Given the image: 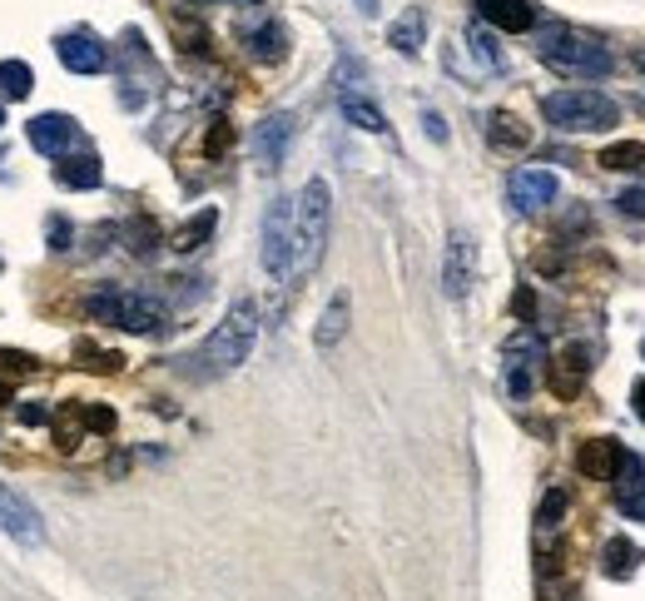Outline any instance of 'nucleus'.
<instances>
[{
	"instance_id": "7ed1b4c3",
	"label": "nucleus",
	"mask_w": 645,
	"mask_h": 601,
	"mask_svg": "<svg viewBox=\"0 0 645 601\" xmlns=\"http://www.w3.org/2000/svg\"><path fill=\"white\" fill-rule=\"evenodd\" d=\"M254 343H258V303L239 299L224 313V323H214V333L199 343L194 363H199V373H234L239 363H249Z\"/></svg>"
},
{
	"instance_id": "5701e85b",
	"label": "nucleus",
	"mask_w": 645,
	"mask_h": 601,
	"mask_svg": "<svg viewBox=\"0 0 645 601\" xmlns=\"http://www.w3.org/2000/svg\"><path fill=\"white\" fill-rule=\"evenodd\" d=\"M641 547L636 542H626V537H611L606 542V552H601V572L611 577V582H631L636 577V567H641Z\"/></svg>"
},
{
	"instance_id": "aec40b11",
	"label": "nucleus",
	"mask_w": 645,
	"mask_h": 601,
	"mask_svg": "<svg viewBox=\"0 0 645 601\" xmlns=\"http://www.w3.org/2000/svg\"><path fill=\"white\" fill-rule=\"evenodd\" d=\"M214 229H219V209H199V214H189V219L174 229L169 249H174V254H199V249L214 239Z\"/></svg>"
},
{
	"instance_id": "a211bd4d",
	"label": "nucleus",
	"mask_w": 645,
	"mask_h": 601,
	"mask_svg": "<svg viewBox=\"0 0 645 601\" xmlns=\"http://www.w3.org/2000/svg\"><path fill=\"white\" fill-rule=\"evenodd\" d=\"M348 313H353V299H348V294H333V299H328V308L318 313V328H313V348H318V353H333V348L343 343Z\"/></svg>"
},
{
	"instance_id": "412c9836",
	"label": "nucleus",
	"mask_w": 645,
	"mask_h": 601,
	"mask_svg": "<svg viewBox=\"0 0 645 601\" xmlns=\"http://www.w3.org/2000/svg\"><path fill=\"white\" fill-rule=\"evenodd\" d=\"M244 50L263 60V65H278L283 55H288V30L278 25V20H263L254 30H244Z\"/></svg>"
},
{
	"instance_id": "0eeeda50",
	"label": "nucleus",
	"mask_w": 645,
	"mask_h": 601,
	"mask_svg": "<svg viewBox=\"0 0 645 601\" xmlns=\"http://www.w3.org/2000/svg\"><path fill=\"white\" fill-rule=\"evenodd\" d=\"M263 274L288 284V259H293V199H273L268 214H263Z\"/></svg>"
},
{
	"instance_id": "9b49d317",
	"label": "nucleus",
	"mask_w": 645,
	"mask_h": 601,
	"mask_svg": "<svg viewBox=\"0 0 645 601\" xmlns=\"http://www.w3.org/2000/svg\"><path fill=\"white\" fill-rule=\"evenodd\" d=\"M507 194H512L516 214H541V209H551V199H556V174L541 169V164L516 169L512 179H507Z\"/></svg>"
},
{
	"instance_id": "49530a36",
	"label": "nucleus",
	"mask_w": 645,
	"mask_h": 601,
	"mask_svg": "<svg viewBox=\"0 0 645 601\" xmlns=\"http://www.w3.org/2000/svg\"><path fill=\"white\" fill-rule=\"evenodd\" d=\"M641 358H645V338H641Z\"/></svg>"
},
{
	"instance_id": "423d86ee",
	"label": "nucleus",
	"mask_w": 645,
	"mask_h": 601,
	"mask_svg": "<svg viewBox=\"0 0 645 601\" xmlns=\"http://www.w3.org/2000/svg\"><path fill=\"white\" fill-rule=\"evenodd\" d=\"M502 368H507V388H512L516 398H526L531 383H536V373L546 368V343H541V333L531 323H521L512 338L502 343Z\"/></svg>"
},
{
	"instance_id": "39448f33",
	"label": "nucleus",
	"mask_w": 645,
	"mask_h": 601,
	"mask_svg": "<svg viewBox=\"0 0 645 601\" xmlns=\"http://www.w3.org/2000/svg\"><path fill=\"white\" fill-rule=\"evenodd\" d=\"M85 313L95 323H115L125 333H159L169 318H164V303L149 299V294H129V289H100L85 299Z\"/></svg>"
},
{
	"instance_id": "393cba45",
	"label": "nucleus",
	"mask_w": 645,
	"mask_h": 601,
	"mask_svg": "<svg viewBox=\"0 0 645 601\" xmlns=\"http://www.w3.org/2000/svg\"><path fill=\"white\" fill-rule=\"evenodd\" d=\"M487 140H492L497 150H526V145H531V130H526L516 115H502V110H497V115L487 120Z\"/></svg>"
},
{
	"instance_id": "ddd939ff",
	"label": "nucleus",
	"mask_w": 645,
	"mask_h": 601,
	"mask_svg": "<svg viewBox=\"0 0 645 601\" xmlns=\"http://www.w3.org/2000/svg\"><path fill=\"white\" fill-rule=\"evenodd\" d=\"M55 55H60V65L75 70V75H100V70L110 65V50H105L95 35H60V40H55Z\"/></svg>"
},
{
	"instance_id": "f03ea898",
	"label": "nucleus",
	"mask_w": 645,
	"mask_h": 601,
	"mask_svg": "<svg viewBox=\"0 0 645 601\" xmlns=\"http://www.w3.org/2000/svg\"><path fill=\"white\" fill-rule=\"evenodd\" d=\"M536 55H541L556 75H571V80H601V75L616 70V60H611L606 45L576 35V30L561 25V20H551V25L536 30Z\"/></svg>"
},
{
	"instance_id": "c85d7f7f",
	"label": "nucleus",
	"mask_w": 645,
	"mask_h": 601,
	"mask_svg": "<svg viewBox=\"0 0 645 601\" xmlns=\"http://www.w3.org/2000/svg\"><path fill=\"white\" fill-rule=\"evenodd\" d=\"M566 507H571L566 487H551V492L541 497V507H536V522H541V532H556V527H561V517H566Z\"/></svg>"
},
{
	"instance_id": "6ab92c4d",
	"label": "nucleus",
	"mask_w": 645,
	"mask_h": 601,
	"mask_svg": "<svg viewBox=\"0 0 645 601\" xmlns=\"http://www.w3.org/2000/svg\"><path fill=\"white\" fill-rule=\"evenodd\" d=\"M422 40H427V10H422V5H407V10L387 25V45H392L397 55H417Z\"/></svg>"
},
{
	"instance_id": "6e6552de",
	"label": "nucleus",
	"mask_w": 645,
	"mask_h": 601,
	"mask_svg": "<svg viewBox=\"0 0 645 601\" xmlns=\"http://www.w3.org/2000/svg\"><path fill=\"white\" fill-rule=\"evenodd\" d=\"M477 284V244L467 229L447 234V254H442V294L447 299H467Z\"/></svg>"
},
{
	"instance_id": "7c9ffc66",
	"label": "nucleus",
	"mask_w": 645,
	"mask_h": 601,
	"mask_svg": "<svg viewBox=\"0 0 645 601\" xmlns=\"http://www.w3.org/2000/svg\"><path fill=\"white\" fill-rule=\"evenodd\" d=\"M154 244H159V229H154L149 219H139V224L129 229V254H139V259H149V254H154Z\"/></svg>"
},
{
	"instance_id": "72a5a7b5",
	"label": "nucleus",
	"mask_w": 645,
	"mask_h": 601,
	"mask_svg": "<svg viewBox=\"0 0 645 601\" xmlns=\"http://www.w3.org/2000/svg\"><path fill=\"white\" fill-rule=\"evenodd\" d=\"M80 423H85L90 433H110V428H115V413H110V408H80Z\"/></svg>"
},
{
	"instance_id": "a18cd8bd",
	"label": "nucleus",
	"mask_w": 645,
	"mask_h": 601,
	"mask_svg": "<svg viewBox=\"0 0 645 601\" xmlns=\"http://www.w3.org/2000/svg\"><path fill=\"white\" fill-rule=\"evenodd\" d=\"M0 130H5V110H0Z\"/></svg>"
},
{
	"instance_id": "f3484780",
	"label": "nucleus",
	"mask_w": 645,
	"mask_h": 601,
	"mask_svg": "<svg viewBox=\"0 0 645 601\" xmlns=\"http://www.w3.org/2000/svg\"><path fill=\"white\" fill-rule=\"evenodd\" d=\"M586 373H591V363H586V348H566L551 368H546V383H551V393H561V398H576L581 393V383H586Z\"/></svg>"
},
{
	"instance_id": "b1692460",
	"label": "nucleus",
	"mask_w": 645,
	"mask_h": 601,
	"mask_svg": "<svg viewBox=\"0 0 645 601\" xmlns=\"http://www.w3.org/2000/svg\"><path fill=\"white\" fill-rule=\"evenodd\" d=\"M338 110H343L348 125H358V130H368V135H387V115L368 100V95H343Z\"/></svg>"
},
{
	"instance_id": "f8f14e48",
	"label": "nucleus",
	"mask_w": 645,
	"mask_h": 601,
	"mask_svg": "<svg viewBox=\"0 0 645 601\" xmlns=\"http://www.w3.org/2000/svg\"><path fill=\"white\" fill-rule=\"evenodd\" d=\"M293 130H298V120H293L288 110H273L268 120H258L254 154H258L263 169H278V164H283V154H288V145H293Z\"/></svg>"
},
{
	"instance_id": "c756f323",
	"label": "nucleus",
	"mask_w": 645,
	"mask_h": 601,
	"mask_svg": "<svg viewBox=\"0 0 645 601\" xmlns=\"http://www.w3.org/2000/svg\"><path fill=\"white\" fill-rule=\"evenodd\" d=\"M40 368V358L35 353H20V348H0V373L5 378H30Z\"/></svg>"
},
{
	"instance_id": "9d476101",
	"label": "nucleus",
	"mask_w": 645,
	"mask_h": 601,
	"mask_svg": "<svg viewBox=\"0 0 645 601\" xmlns=\"http://www.w3.org/2000/svg\"><path fill=\"white\" fill-rule=\"evenodd\" d=\"M25 135H30V145H35V150L50 154V159H65V154L85 140V135H80V125H75L70 115H55V110H50V115H35V120L25 125Z\"/></svg>"
},
{
	"instance_id": "20e7f679",
	"label": "nucleus",
	"mask_w": 645,
	"mask_h": 601,
	"mask_svg": "<svg viewBox=\"0 0 645 601\" xmlns=\"http://www.w3.org/2000/svg\"><path fill=\"white\" fill-rule=\"evenodd\" d=\"M541 115H546V125H556V130H571V135H596V130H611V125H621V105L611 100V95H601V90H556V95H546L541 100Z\"/></svg>"
},
{
	"instance_id": "4c0bfd02",
	"label": "nucleus",
	"mask_w": 645,
	"mask_h": 601,
	"mask_svg": "<svg viewBox=\"0 0 645 601\" xmlns=\"http://www.w3.org/2000/svg\"><path fill=\"white\" fill-rule=\"evenodd\" d=\"M50 249H70V219H50Z\"/></svg>"
},
{
	"instance_id": "1a4fd4ad",
	"label": "nucleus",
	"mask_w": 645,
	"mask_h": 601,
	"mask_svg": "<svg viewBox=\"0 0 645 601\" xmlns=\"http://www.w3.org/2000/svg\"><path fill=\"white\" fill-rule=\"evenodd\" d=\"M0 532L15 537L20 547H40L45 542V522H40L35 502L25 492H15L10 482H0Z\"/></svg>"
},
{
	"instance_id": "e433bc0d",
	"label": "nucleus",
	"mask_w": 645,
	"mask_h": 601,
	"mask_svg": "<svg viewBox=\"0 0 645 601\" xmlns=\"http://www.w3.org/2000/svg\"><path fill=\"white\" fill-rule=\"evenodd\" d=\"M586 229H591V214L586 209H571L566 224H561V234H586Z\"/></svg>"
},
{
	"instance_id": "2eb2a0df",
	"label": "nucleus",
	"mask_w": 645,
	"mask_h": 601,
	"mask_svg": "<svg viewBox=\"0 0 645 601\" xmlns=\"http://www.w3.org/2000/svg\"><path fill=\"white\" fill-rule=\"evenodd\" d=\"M477 10H482V25H497L507 35L536 30V5L531 0H477Z\"/></svg>"
},
{
	"instance_id": "58836bf2",
	"label": "nucleus",
	"mask_w": 645,
	"mask_h": 601,
	"mask_svg": "<svg viewBox=\"0 0 645 601\" xmlns=\"http://www.w3.org/2000/svg\"><path fill=\"white\" fill-rule=\"evenodd\" d=\"M512 308H516V318H521V323H531V318H536V294H531V289H521Z\"/></svg>"
},
{
	"instance_id": "473e14b6",
	"label": "nucleus",
	"mask_w": 645,
	"mask_h": 601,
	"mask_svg": "<svg viewBox=\"0 0 645 601\" xmlns=\"http://www.w3.org/2000/svg\"><path fill=\"white\" fill-rule=\"evenodd\" d=\"M80 358H90L85 368H100V373H120V368H125V358H120V353H95L90 343H80Z\"/></svg>"
},
{
	"instance_id": "cd10ccee",
	"label": "nucleus",
	"mask_w": 645,
	"mask_h": 601,
	"mask_svg": "<svg viewBox=\"0 0 645 601\" xmlns=\"http://www.w3.org/2000/svg\"><path fill=\"white\" fill-rule=\"evenodd\" d=\"M601 169H645V145L641 140H616L601 150Z\"/></svg>"
},
{
	"instance_id": "a878e982",
	"label": "nucleus",
	"mask_w": 645,
	"mask_h": 601,
	"mask_svg": "<svg viewBox=\"0 0 645 601\" xmlns=\"http://www.w3.org/2000/svg\"><path fill=\"white\" fill-rule=\"evenodd\" d=\"M35 90V70L25 60H0V100H25Z\"/></svg>"
},
{
	"instance_id": "4468645a",
	"label": "nucleus",
	"mask_w": 645,
	"mask_h": 601,
	"mask_svg": "<svg viewBox=\"0 0 645 601\" xmlns=\"http://www.w3.org/2000/svg\"><path fill=\"white\" fill-rule=\"evenodd\" d=\"M621 457H626V448H621L616 438H586V443L576 448V467H581V477H591V482H611V477L621 472Z\"/></svg>"
},
{
	"instance_id": "dca6fc26",
	"label": "nucleus",
	"mask_w": 645,
	"mask_h": 601,
	"mask_svg": "<svg viewBox=\"0 0 645 601\" xmlns=\"http://www.w3.org/2000/svg\"><path fill=\"white\" fill-rule=\"evenodd\" d=\"M616 477H621V482H616V507H621L626 517L645 522V462L636 457V452H626Z\"/></svg>"
},
{
	"instance_id": "4be33fe9",
	"label": "nucleus",
	"mask_w": 645,
	"mask_h": 601,
	"mask_svg": "<svg viewBox=\"0 0 645 601\" xmlns=\"http://www.w3.org/2000/svg\"><path fill=\"white\" fill-rule=\"evenodd\" d=\"M55 179L65 189H100V179H105L100 154H65V159H55Z\"/></svg>"
},
{
	"instance_id": "ea45409f",
	"label": "nucleus",
	"mask_w": 645,
	"mask_h": 601,
	"mask_svg": "<svg viewBox=\"0 0 645 601\" xmlns=\"http://www.w3.org/2000/svg\"><path fill=\"white\" fill-rule=\"evenodd\" d=\"M422 125H427V135H432L437 145H447V125H442V115H437V110H427V115H422Z\"/></svg>"
},
{
	"instance_id": "79ce46f5",
	"label": "nucleus",
	"mask_w": 645,
	"mask_h": 601,
	"mask_svg": "<svg viewBox=\"0 0 645 601\" xmlns=\"http://www.w3.org/2000/svg\"><path fill=\"white\" fill-rule=\"evenodd\" d=\"M20 423H45V408H20Z\"/></svg>"
},
{
	"instance_id": "f704fd0d",
	"label": "nucleus",
	"mask_w": 645,
	"mask_h": 601,
	"mask_svg": "<svg viewBox=\"0 0 645 601\" xmlns=\"http://www.w3.org/2000/svg\"><path fill=\"white\" fill-rule=\"evenodd\" d=\"M616 209H621L626 219H645V189H621Z\"/></svg>"
},
{
	"instance_id": "37998d69",
	"label": "nucleus",
	"mask_w": 645,
	"mask_h": 601,
	"mask_svg": "<svg viewBox=\"0 0 645 601\" xmlns=\"http://www.w3.org/2000/svg\"><path fill=\"white\" fill-rule=\"evenodd\" d=\"M353 5H358L363 15H378V0H353Z\"/></svg>"
},
{
	"instance_id": "c9c22d12",
	"label": "nucleus",
	"mask_w": 645,
	"mask_h": 601,
	"mask_svg": "<svg viewBox=\"0 0 645 601\" xmlns=\"http://www.w3.org/2000/svg\"><path fill=\"white\" fill-rule=\"evenodd\" d=\"M546 597L551 601H581V587H576V582H556V577H546Z\"/></svg>"
},
{
	"instance_id": "2f4dec72",
	"label": "nucleus",
	"mask_w": 645,
	"mask_h": 601,
	"mask_svg": "<svg viewBox=\"0 0 645 601\" xmlns=\"http://www.w3.org/2000/svg\"><path fill=\"white\" fill-rule=\"evenodd\" d=\"M234 150V125L229 120H214L209 135H204V154H229Z\"/></svg>"
},
{
	"instance_id": "bb28decb",
	"label": "nucleus",
	"mask_w": 645,
	"mask_h": 601,
	"mask_svg": "<svg viewBox=\"0 0 645 601\" xmlns=\"http://www.w3.org/2000/svg\"><path fill=\"white\" fill-rule=\"evenodd\" d=\"M467 45H472V55H477L482 70H502V65H507V60H502V45H497V35H492L487 25H472V30H467Z\"/></svg>"
},
{
	"instance_id": "c03bdc74",
	"label": "nucleus",
	"mask_w": 645,
	"mask_h": 601,
	"mask_svg": "<svg viewBox=\"0 0 645 601\" xmlns=\"http://www.w3.org/2000/svg\"><path fill=\"white\" fill-rule=\"evenodd\" d=\"M631 60H636V65L645 70V45H636V50H631Z\"/></svg>"
},
{
	"instance_id": "a19ab883",
	"label": "nucleus",
	"mask_w": 645,
	"mask_h": 601,
	"mask_svg": "<svg viewBox=\"0 0 645 601\" xmlns=\"http://www.w3.org/2000/svg\"><path fill=\"white\" fill-rule=\"evenodd\" d=\"M631 403H636V418L645 423V378H636V388H631Z\"/></svg>"
},
{
	"instance_id": "f257e3e1",
	"label": "nucleus",
	"mask_w": 645,
	"mask_h": 601,
	"mask_svg": "<svg viewBox=\"0 0 645 601\" xmlns=\"http://www.w3.org/2000/svg\"><path fill=\"white\" fill-rule=\"evenodd\" d=\"M328 234H333V189L328 179H308L293 199V259H288V284H303L323 254H328Z\"/></svg>"
}]
</instances>
